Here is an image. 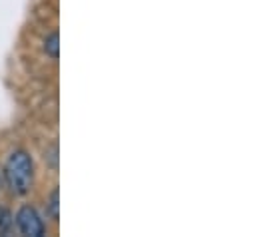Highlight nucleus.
<instances>
[{
    "label": "nucleus",
    "mask_w": 257,
    "mask_h": 237,
    "mask_svg": "<svg viewBox=\"0 0 257 237\" xmlns=\"http://www.w3.org/2000/svg\"><path fill=\"white\" fill-rule=\"evenodd\" d=\"M4 179L6 185L10 187V191L14 195H26L32 187V179H34V164L32 158L24 152L18 150L14 154H10V158L4 164Z\"/></svg>",
    "instance_id": "nucleus-1"
},
{
    "label": "nucleus",
    "mask_w": 257,
    "mask_h": 237,
    "mask_svg": "<svg viewBox=\"0 0 257 237\" xmlns=\"http://www.w3.org/2000/svg\"><path fill=\"white\" fill-rule=\"evenodd\" d=\"M16 225L18 231L22 235L28 237H42L44 235V221L40 217V213L32 207V205H22L16 213Z\"/></svg>",
    "instance_id": "nucleus-2"
},
{
    "label": "nucleus",
    "mask_w": 257,
    "mask_h": 237,
    "mask_svg": "<svg viewBox=\"0 0 257 237\" xmlns=\"http://www.w3.org/2000/svg\"><path fill=\"white\" fill-rule=\"evenodd\" d=\"M44 52L52 60H58V56H60V36H58V32H52L44 38Z\"/></svg>",
    "instance_id": "nucleus-3"
},
{
    "label": "nucleus",
    "mask_w": 257,
    "mask_h": 237,
    "mask_svg": "<svg viewBox=\"0 0 257 237\" xmlns=\"http://www.w3.org/2000/svg\"><path fill=\"white\" fill-rule=\"evenodd\" d=\"M48 213H50V217H52L54 221H58V217H60V191H58V187L50 193V199H48Z\"/></svg>",
    "instance_id": "nucleus-4"
},
{
    "label": "nucleus",
    "mask_w": 257,
    "mask_h": 237,
    "mask_svg": "<svg viewBox=\"0 0 257 237\" xmlns=\"http://www.w3.org/2000/svg\"><path fill=\"white\" fill-rule=\"evenodd\" d=\"M14 217H12V213L8 211V209H4V207H0V235H8L10 233V229H12V221Z\"/></svg>",
    "instance_id": "nucleus-5"
},
{
    "label": "nucleus",
    "mask_w": 257,
    "mask_h": 237,
    "mask_svg": "<svg viewBox=\"0 0 257 237\" xmlns=\"http://www.w3.org/2000/svg\"><path fill=\"white\" fill-rule=\"evenodd\" d=\"M44 160L48 162V166H50L52 170H58V144H52L50 150H46Z\"/></svg>",
    "instance_id": "nucleus-6"
}]
</instances>
